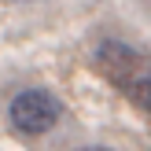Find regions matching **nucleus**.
I'll use <instances>...</instances> for the list:
<instances>
[{"mask_svg":"<svg viewBox=\"0 0 151 151\" xmlns=\"http://www.w3.org/2000/svg\"><path fill=\"white\" fill-rule=\"evenodd\" d=\"M63 118V103L55 92L48 88H22L19 96L7 107V122L15 133H26V137H41L52 125Z\"/></svg>","mask_w":151,"mask_h":151,"instance_id":"1","label":"nucleus"},{"mask_svg":"<svg viewBox=\"0 0 151 151\" xmlns=\"http://www.w3.org/2000/svg\"><path fill=\"white\" fill-rule=\"evenodd\" d=\"M78 151H114V147H103V144H88V147H78Z\"/></svg>","mask_w":151,"mask_h":151,"instance_id":"4","label":"nucleus"},{"mask_svg":"<svg viewBox=\"0 0 151 151\" xmlns=\"http://www.w3.org/2000/svg\"><path fill=\"white\" fill-rule=\"evenodd\" d=\"M92 63H96V70H100V78H107L111 85H118V88H129L133 78L144 70L140 52L129 48L125 41H103L100 48H96Z\"/></svg>","mask_w":151,"mask_h":151,"instance_id":"2","label":"nucleus"},{"mask_svg":"<svg viewBox=\"0 0 151 151\" xmlns=\"http://www.w3.org/2000/svg\"><path fill=\"white\" fill-rule=\"evenodd\" d=\"M125 96H129L140 111H147V114H151V63H144V70L133 78V85L125 88Z\"/></svg>","mask_w":151,"mask_h":151,"instance_id":"3","label":"nucleus"}]
</instances>
